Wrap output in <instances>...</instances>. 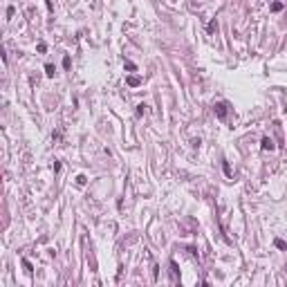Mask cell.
I'll return each instance as SVG.
<instances>
[{
    "mask_svg": "<svg viewBox=\"0 0 287 287\" xmlns=\"http://www.w3.org/2000/svg\"><path fill=\"white\" fill-rule=\"evenodd\" d=\"M222 168H224V173H227V175H231V168H229V164H227V161L222 164Z\"/></svg>",
    "mask_w": 287,
    "mask_h": 287,
    "instance_id": "8",
    "label": "cell"
},
{
    "mask_svg": "<svg viewBox=\"0 0 287 287\" xmlns=\"http://www.w3.org/2000/svg\"><path fill=\"white\" fill-rule=\"evenodd\" d=\"M274 245H276L278 249H287V242H283L280 238H276V240H274Z\"/></svg>",
    "mask_w": 287,
    "mask_h": 287,
    "instance_id": "3",
    "label": "cell"
},
{
    "mask_svg": "<svg viewBox=\"0 0 287 287\" xmlns=\"http://www.w3.org/2000/svg\"><path fill=\"white\" fill-rule=\"evenodd\" d=\"M283 9V2H274L272 5V11H280Z\"/></svg>",
    "mask_w": 287,
    "mask_h": 287,
    "instance_id": "6",
    "label": "cell"
},
{
    "mask_svg": "<svg viewBox=\"0 0 287 287\" xmlns=\"http://www.w3.org/2000/svg\"><path fill=\"white\" fill-rule=\"evenodd\" d=\"M23 265H25L27 272H31V262H29V260H23Z\"/></svg>",
    "mask_w": 287,
    "mask_h": 287,
    "instance_id": "10",
    "label": "cell"
},
{
    "mask_svg": "<svg viewBox=\"0 0 287 287\" xmlns=\"http://www.w3.org/2000/svg\"><path fill=\"white\" fill-rule=\"evenodd\" d=\"M260 146H262V150H274V141L269 139V137H262Z\"/></svg>",
    "mask_w": 287,
    "mask_h": 287,
    "instance_id": "2",
    "label": "cell"
},
{
    "mask_svg": "<svg viewBox=\"0 0 287 287\" xmlns=\"http://www.w3.org/2000/svg\"><path fill=\"white\" fill-rule=\"evenodd\" d=\"M70 63H72L70 56H65V58H63V67H70Z\"/></svg>",
    "mask_w": 287,
    "mask_h": 287,
    "instance_id": "9",
    "label": "cell"
},
{
    "mask_svg": "<svg viewBox=\"0 0 287 287\" xmlns=\"http://www.w3.org/2000/svg\"><path fill=\"white\" fill-rule=\"evenodd\" d=\"M38 52H47V45H45V43H38Z\"/></svg>",
    "mask_w": 287,
    "mask_h": 287,
    "instance_id": "11",
    "label": "cell"
},
{
    "mask_svg": "<svg viewBox=\"0 0 287 287\" xmlns=\"http://www.w3.org/2000/svg\"><path fill=\"white\" fill-rule=\"evenodd\" d=\"M126 67H128L130 72H135V70H137V67H135V63H130V61H126Z\"/></svg>",
    "mask_w": 287,
    "mask_h": 287,
    "instance_id": "7",
    "label": "cell"
},
{
    "mask_svg": "<svg viewBox=\"0 0 287 287\" xmlns=\"http://www.w3.org/2000/svg\"><path fill=\"white\" fill-rule=\"evenodd\" d=\"M128 85H139V79H137V76H130V79H128Z\"/></svg>",
    "mask_w": 287,
    "mask_h": 287,
    "instance_id": "5",
    "label": "cell"
},
{
    "mask_svg": "<svg viewBox=\"0 0 287 287\" xmlns=\"http://www.w3.org/2000/svg\"><path fill=\"white\" fill-rule=\"evenodd\" d=\"M54 72H56L54 65H50V63H47V65H45V74H47V76H54Z\"/></svg>",
    "mask_w": 287,
    "mask_h": 287,
    "instance_id": "4",
    "label": "cell"
},
{
    "mask_svg": "<svg viewBox=\"0 0 287 287\" xmlns=\"http://www.w3.org/2000/svg\"><path fill=\"white\" fill-rule=\"evenodd\" d=\"M213 110H215V115L220 117V119H224V117H227V106H224V103H215V106H213Z\"/></svg>",
    "mask_w": 287,
    "mask_h": 287,
    "instance_id": "1",
    "label": "cell"
}]
</instances>
